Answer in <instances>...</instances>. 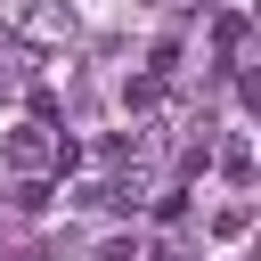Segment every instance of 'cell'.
Returning a JSON list of instances; mask_svg holds the SVG:
<instances>
[{
  "label": "cell",
  "instance_id": "6da1fadb",
  "mask_svg": "<svg viewBox=\"0 0 261 261\" xmlns=\"http://www.w3.org/2000/svg\"><path fill=\"white\" fill-rule=\"evenodd\" d=\"M16 24H24L33 41H65V33H73V8H65V0H24Z\"/></svg>",
  "mask_w": 261,
  "mask_h": 261
},
{
  "label": "cell",
  "instance_id": "7a4b0ae2",
  "mask_svg": "<svg viewBox=\"0 0 261 261\" xmlns=\"http://www.w3.org/2000/svg\"><path fill=\"white\" fill-rule=\"evenodd\" d=\"M8 163H16V171H33V163H41V139H33V122H16V139H8Z\"/></svg>",
  "mask_w": 261,
  "mask_h": 261
}]
</instances>
